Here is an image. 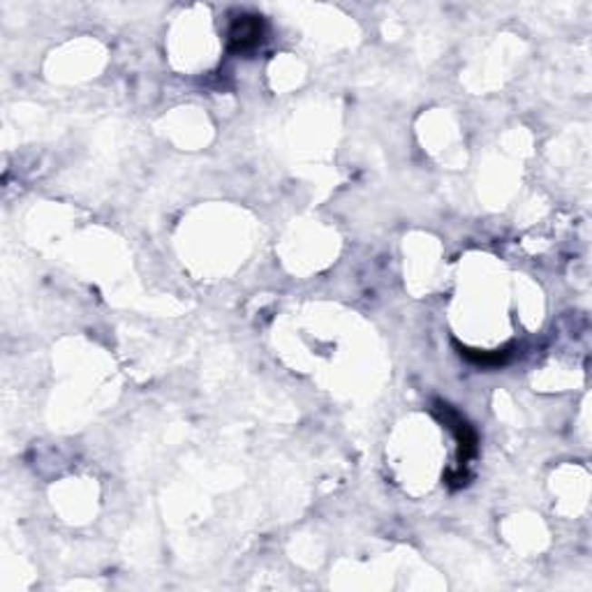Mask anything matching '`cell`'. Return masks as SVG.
I'll return each mask as SVG.
<instances>
[{"mask_svg":"<svg viewBox=\"0 0 592 592\" xmlns=\"http://www.w3.org/2000/svg\"><path fill=\"white\" fill-rule=\"evenodd\" d=\"M433 412L435 417L454 433L456 444H459V468H465V465L479 454V435H477L475 426H472L459 409L451 408V405L444 403V400H435Z\"/></svg>","mask_w":592,"mask_h":592,"instance_id":"obj_1","label":"cell"},{"mask_svg":"<svg viewBox=\"0 0 592 592\" xmlns=\"http://www.w3.org/2000/svg\"><path fill=\"white\" fill-rule=\"evenodd\" d=\"M261 40H264V21H261V16L241 15L230 26L227 49L232 54H248L257 49Z\"/></svg>","mask_w":592,"mask_h":592,"instance_id":"obj_2","label":"cell"},{"mask_svg":"<svg viewBox=\"0 0 592 592\" xmlns=\"http://www.w3.org/2000/svg\"><path fill=\"white\" fill-rule=\"evenodd\" d=\"M456 348H459V354L465 359V361H470L481 368L505 366V363L511 359V354H514V345H511V342L502 350H472V348H465V345H459V342H456Z\"/></svg>","mask_w":592,"mask_h":592,"instance_id":"obj_3","label":"cell"},{"mask_svg":"<svg viewBox=\"0 0 592 592\" xmlns=\"http://www.w3.org/2000/svg\"><path fill=\"white\" fill-rule=\"evenodd\" d=\"M470 481V475L465 472V468H459V472H447L444 475V484L451 486V488H463Z\"/></svg>","mask_w":592,"mask_h":592,"instance_id":"obj_4","label":"cell"}]
</instances>
